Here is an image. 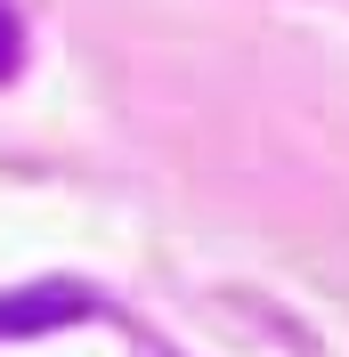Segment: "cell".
I'll return each mask as SVG.
<instances>
[{
  "instance_id": "obj_1",
  "label": "cell",
  "mask_w": 349,
  "mask_h": 357,
  "mask_svg": "<svg viewBox=\"0 0 349 357\" xmlns=\"http://www.w3.org/2000/svg\"><path fill=\"white\" fill-rule=\"evenodd\" d=\"M8 49H17V24H8V8H0V73H8Z\"/></svg>"
}]
</instances>
